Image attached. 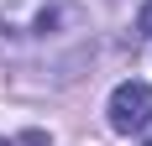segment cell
Listing matches in <instances>:
<instances>
[{
  "label": "cell",
  "mask_w": 152,
  "mask_h": 146,
  "mask_svg": "<svg viewBox=\"0 0 152 146\" xmlns=\"http://www.w3.org/2000/svg\"><path fill=\"white\" fill-rule=\"evenodd\" d=\"M68 16V0H0V37H47Z\"/></svg>",
  "instance_id": "obj_1"
},
{
  "label": "cell",
  "mask_w": 152,
  "mask_h": 146,
  "mask_svg": "<svg viewBox=\"0 0 152 146\" xmlns=\"http://www.w3.org/2000/svg\"><path fill=\"white\" fill-rule=\"evenodd\" d=\"M137 37H152V0L142 5V16H137Z\"/></svg>",
  "instance_id": "obj_3"
},
{
  "label": "cell",
  "mask_w": 152,
  "mask_h": 146,
  "mask_svg": "<svg viewBox=\"0 0 152 146\" xmlns=\"http://www.w3.org/2000/svg\"><path fill=\"white\" fill-rule=\"evenodd\" d=\"M147 146H152V141H147Z\"/></svg>",
  "instance_id": "obj_4"
},
{
  "label": "cell",
  "mask_w": 152,
  "mask_h": 146,
  "mask_svg": "<svg viewBox=\"0 0 152 146\" xmlns=\"http://www.w3.org/2000/svg\"><path fill=\"white\" fill-rule=\"evenodd\" d=\"M110 125L115 131H147L152 125V84H137V78H126V84H115V94H110Z\"/></svg>",
  "instance_id": "obj_2"
}]
</instances>
